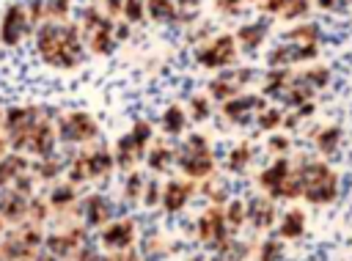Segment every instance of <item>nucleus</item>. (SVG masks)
<instances>
[{
	"label": "nucleus",
	"instance_id": "1",
	"mask_svg": "<svg viewBox=\"0 0 352 261\" xmlns=\"http://www.w3.org/2000/svg\"><path fill=\"white\" fill-rule=\"evenodd\" d=\"M36 49L55 69H74L85 58L80 22H44L36 30Z\"/></svg>",
	"mask_w": 352,
	"mask_h": 261
},
{
	"label": "nucleus",
	"instance_id": "2",
	"mask_svg": "<svg viewBox=\"0 0 352 261\" xmlns=\"http://www.w3.org/2000/svg\"><path fill=\"white\" fill-rule=\"evenodd\" d=\"M41 118L38 107H8L3 110V129L8 137V146L16 151H25L30 129L36 126V121Z\"/></svg>",
	"mask_w": 352,
	"mask_h": 261
},
{
	"label": "nucleus",
	"instance_id": "3",
	"mask_svg": "<svg viewBox=\"0 0 352 261\" xmlns=\"http://www.w3.org/2000/svg\"><path fill=\"white\" fill-rule=\"evenodd\" d=\"M96 135H99V124L94 121V115H88V113H82V110L66 113V115H60V121H58V137H60L63 143L77 146V143L94 140Z\"/></svg>",
	"mask_w": 352,
	"mask_h": 261
},
{
	"label": "nucleus",
	"instance_id": "4",
	"mask_svg": "<svg viewBox=\"0 0 352 261\" xmlns=\"http://www.w3.org/2000/svg\"><path fill=\"white\" fill-rule=\"evenodd\" d=\"M30 19H28V11H25V5H19V3H11L6 11H3V16H0V44L3 47H16V44H22V38L30 33Z\"/></svg>",
	"mask_w": 352,
	"mask_h": 261
},
{
	"label": "nucleus",
	"instance_id": "5",
	"mask_svg": "<svg viewBox=\"0 0 352 261\" xmlns=\"http://www.w3.org/2000/svg\"><path fill=\"white\" fill-rule=\"evenodd\" d=\"M234 55H236V38L228 36V33H223V36L212 38L209 44H204L195 52V60L204 69H223V66L234 63Z\"/></svg>",
	"mask_w": 352,
	"mask_h": 261
},
{
	"label": "nucleus",
	"instance_id": "6",
	"mask_svg": "<svg viewBox=\"0 0 352 261\" xmlns=\"http://www.w3.org/2000/svg\"><path fill=\"white\" fill-rule=\"evenodd\" d=\"M302 181V192L308 201H327L336 192V179L324 165H308L300 173Z\"/></svg>",
	"mask_w": 352,
	"mask_h": 261
},
{
	"label": "nucleus",
	"instance_id": "7",
	"mask_svg": "<svg viewBox=\"0 0 352 261\" xmlns=\"http://www.w3.org/2000/svg\"><path fill=\"white\" fill-rule=\"evenodd\" d=\"M198 239L206 245V247H220L226 242V234H228V223H226V214L220 206H209L201 217H198Z\"/></svg>",
	"mask_w": 352,
	"mask_h": 261
},
{
	"label": "nucleus",
	"instance_id": "8",
	"mask_svg": "<svg viewBox=\"0 0 352 261\" xmlns=\"http://www.w3.org/2000/svg\"><path fill=\"white\" fill-rule=\"evenodd\" d=\"M99 242L102 247H107L110 253H121V250H132V242H135V223L129 217H121V220H110L102 234H99Z\"/></svg>",
	"mask_w": 352,
	"mask_h": 261
},
{
	"label": "nucleus",
	"instance_id": "9",
	"mask_svg": "<svg viewBox=\"0 0 352 261\" xmlns=\"http://www.w3.org/2000/svg\"><path fill=\"white\" fill-rule=\"evenodd\" d=\"M85 242V225H69L66 231H52L44 236V247L47 253L58 256V258H69L74 250H80Z\"/></svg>",
	"mask_w": 352,
	"mask_h": 261
},
{
	"label": "nucleus",
	"instance_id": "10",
	"mask_svg": "<svg viewBox=\"0 0 352 261\" xmlns=\"http://www.w3.org/2000/svg\"><path fill=\"white\" fill-rule=\"evenodd\" d=\"M55 143H58V132H55V126H52L50 121L38 118L36 126L30 129V137H28L25 151L33 154L36 159H44V157H52V154H55Z\"/></svg>",
	"mask_w": 352,
	"mask_h": 261
},
{
	"label": "nucleus",
	"instance_id": "11",
	"mask_svg": "<svg viewBox=\"0 0 352 261\" xmlns=\"http://www.w3.org/2000/svg\"><path fill=\"white\" fill-rule=\"evenodd\" d=\"M192 190H195V184H192L190 179H170V181H165V187H162L160 206H162L168 214H176V212H182V209L187 206Z\"/></svg>",
	"mask_w": 352,
	"mask_h": 261
},
{
	"label": "nucleus",
	"instance_id": "12",
	"mask_svg": "<svg viewBox=\"0 0 352 261\" xmlns=\"http://www.w3.org/2000/svg\"><path fill=\"white\" fill-rule=\"evenodd\" d=\"M28 206H30V195H22L16 190H6L0 195V217L14 225L28 220Z\"/></svg>",
	"mask_w": 352,
	"mask_h": 261
},
{
	"label": "nucleus",
	"instance_id": "13",
	"mask_svg": "<svg viewBox=\"0 0 352 261\" xmlns=\"http://www.w3.org/2000/svg\"><path fill=\"white\" fill-rule=\"evenodd\" d=\"M176 165H179V170H182L190 181H201V179L212 176V170H214V159H212V154H204V157L176 154Z\"/></svg>",
	"mask_w": 352,
	"mask_h": 261
},
{
	"label": "nucleus",
	"instance_id": "14",
	"mask_svg": "<svg viewBox=\"0 0 352 261\" xmlns=\"http://www.w3.org/2000/svg\"><path fill=\"white\" fill-rule=\"evenodd\" d=\"M36 247H30L22 236H19V231L14 228L11 234H6L3 236V242H0V256L6 258V261H33L36 258Z\"/></svg>",
	"mask_w": 352,
	"mask_h": 261
},
{
	"label": "nucleus",
	"instance_id": "15",
	"mask_svg": "<svg viewBox=\"0 0 352 261\" xmlns=\"http://www.w3.org/2000/svg\"><path fill=\"white\" fill-rule=\"evenodd\" d=\"M113 19H104V25L102 27H96L94 33H88L85 36V44H88V49L94 52V55H110L113 49H116V36H113Z\"/></svg>",
	"mask_w": 352,
	"mask_h": 261
},
{
	"label": "nucleus",
	"instance_id": "16",
	"mask_svg": "<svg viewBox=\"0 0 352 261\" xmlns=\"http://www.w3.org/2000/svg\"><path fill=\"white\" fill-rule=\"evenodd\" d=\"M110 201L104 195H88L85 198V225L88 228H104L110 223Z\"/></svg>",
	"mask_w": 352,
	"mask_h": 261
},
{
	"label": "nucleus",
	"instance_id": "17",
	"mask_svg": "<svg viewBox=\"0 0 352 261\" xmlns=\"http://www.w3.org/2000/svg\"><path fill=\"white\" fill-rule=\"evenodd\" d=\"M250 107H261V99H256V96H239V93H236L234 99L223 102V115H226L228 121L242 124V121H248Z\"/></svg>",
	"mask_w": 352,
	"mask_h": 261
},
{
	"label": "nucleus",
	"instance_id": "18",
	"mask_svg": "<svg viewBox=\"0 0 352 261\" xmlns=\"http://www.w3.org/2000/svg\"><path fill=\"white\" fill-rule=\"evenodd\" d=\"M140 157H143V154H140V148L132 143L129 132H126V135H121V137L116 140V148H113L116 168H121V170H132V165H135Z\"/></svg>",
	"mask_w": 352,
	"mask_h": 261
},
{
	"label": "nucleus",
	"instance_id": "19",
	"mask_svg": "<svg viewBox=\"0 0 352 261\" xmlns=\"http://www.w3.org/2000/svg\"><path fill=\"white\" fill-rule=\"evenodd\" d=\"M85 165H88V176L91 179H102V176H110V170L116 168V159H113V151H104V148H96V151H88L82 154Z\"/></svg>",
	"mask_w": 352,
	"mask_h": 261
},
{
	"label": "nucleus",
	"instance_id": "20",
	"mask_svg": "<svg viewBox=\"0 0 352 261\" xmlns=\"http://www.w3.org/2000/svg\"><path fill=\"white\" fill-rule=\"evenodd\" d=\"M28 168H30V162L22 154H6L0 159V187L14 184V179L22 176V173H28Z\"/></svg>",
	"mask_w": 352,
	"mask_h": 261
},
{
	"label": "nucleus",
	"instance_id": "21",
	"mask_svg": "<svg viewBox=\"0 0 352 261\" xmlns=\"http://www.w3.org/2000/svg\"><path fill=\"white\" fill-rule=\"evenodd\" d=\"M187 121H190L187 110H184L182 104H170V107L162 110V121H160V126H162L165 135H182V132L187 129Z\"/></svg>",
	"mask_w": 352,
	"mask_h": 261
},
{
	"label": "nucleus",
	"instance_id": "22",
	"mask_svg": "<svg viewBox=\"0 0 352 261\" xmlns=\"http://www.w3.org/2000/svg\"><path fill=\"white\" fill-rule=\"evenodd\" d=\"M248 220H253L256 228H267L275 220V206L267 198H253L248 203Z\"/></svg>",
	"mask_w": 352,
	"mask_h": 261
},
{
	"label": "nucleus",
	"instance_id": "23",
	"mask_svg": "<svg viewBox=\"0 0 352 261\" xmlns=\"http://www.w3.org/2000/svg\"><path fill=\"white\" fill-rule=\"evenodd\" d=\"M47 203H50L52 209H58V212L74 206V203H77V187H74L72 181H60V184H55L52 192H50V198H47Z\"/></svg>",
	"mask_w": 352,
	"mask_h": 261
},
{
	"label": "nucleus",
	"instance_id": "24",
	"mask_svg": "<svg viewBox=\"0 0 352 261\" xmlns=\"http://www.w3.org/2000/svg\"><path fill=\"white\" fill-rule=\"evenodd\" d=\"M146 162L154 173H165L176 162V151H170L168 146H154V148L146 151Z\"/></svg>",
	"mask_w": 352,
	"mask_h": 261
},
{
	"label": "nucleus",
	"instance_id": "25",
	"mask_svg": "<svg viewBox=\"0 0 352 261\" xmlns=\"http://www.w3.org/2000/svg\"><path fill=\"white\" fill-rule=\"evenodd\" d=\"M146 16H151L154 22H173L176 0H146Z\"/></svg>",
	"mask_w": 352,
	"mask_h": 261
},
{
	"label": "nucleus",
	"instance_id": "26",
	"mask_svg": "<svg viewBox=\"0 0 352 261\" xmlns=\"http://www.w3.org/2000/svg\"><path fill=\"white\" fill-rule=\"evenodd\" d=\"M286 176H289V162H286V159H278L275 165H270V168L261 173V179H258V181H261V187H264V190H270V192H272V190H275Z\"/></svg>",
	"mask_w": 352,
	"mask_h": 261
},
{
	"label": "nucleus",
	"instance_id": "27",
	"mask_svg": "<svg viewBox=\"0 0 352 261\" xmlns=\"http://www.w3.org/2000/svg\"><path fill=\"white\" fill-rule=\"evenodd\" d=\"M206 88H209V96H212V99H220V102H228V99H234V96L239 93V88H236L231 80H226L223 74H220V77H214Z\"/></svg>",
	"mask_w": 352,
	"mask_h": 261
},
{
	"label": "nucleus",
	"instance_id": "28",
	"mask_svg": "<svg viewBox=\"0 0 352 261\" xmlns=\"http://www.w3.org/2000/svg\"><path fill=\"white\" fill-rule=\"evenodd\" d=\"M223 214H226V223H228V228L234 231V228H239V225L248 220V203H242L239 198H234V201H228V203H226Z\"/></svg>",
	"mask_w": 352,
	"mask_h": 261
},
{
	"label": "nucleus",
	"instance_id": "29",
	"mask_svg": "<svg viewBox=\"0 0 352 261\" xmlns=\"http://www.w3.org/2000/svg\"><path fill=\"white\" fill-rule=\"evenodd\" d=\"M261 38H264V25H256V22L242 25V27H239V33H236V41H239L242 47H248V49L258 47V44H261Z\"/></svg>",
	"mask_w": 352,
	"mask_h": 261
},
{
	"label": "nucleus",
	"instance_id": "30",
	"mask_svg": "<svg viewBox=\"0 0 352 261\" xmlns=\"http://www.w3.org/2000/svg\"><path fill=\"white\" fill-rule=\"evenodd\" d=\"M151 135H154V132H151V124H148V121H143V118H140V121H135V124H132V129H129V137H132V143L140 148V154H146V151H148Z\"/></svg>",
	"mask_w": 352,
	"mask_h": 261
},
{
	"label": "nucleus",
	"instance_id": "31",
	"mask_svg": "<svg viewBox=\"0 0 352 261\" xmlns=\"http://www.w3.org/2000/svg\"><path fill=\"white\" fill-rule=\"evenodd\" d=\"M60 159H55V157H44V159H36L33 162V176L36 179H44V181H52L58 173H60Z\"/></svg>",
	"mask_w": 352,
	"mask_h": 261
},
{
	"label": "nucleus",
	"instance_id": "32",
	"mask_svg": "<svg viewBox=\"0 0 352 261\" xmlns=\"http://www.w3.org/2000/svg\"><path fill=\"white\" fill-rule=\"evenodd\" d=\"M143 190H146V179H143V173L129 170L126 181H124V198H126L129 203H135V201L143 198Z\"/></svg>",
	"mask_w": 352,
	"mask_h": 261
},
{
	"label": "nucleus",
	"instance_id": "33",
	"mask_svg": "<svg viewBox=\"0 0 352 261\" xmlns=\"http://www.w3.org/2000/svg\"><path fill=\"white\" fill-rule=\"evenodd\" d=\"M165 253H168V247H165L160 234H148L143 239V258L146 261H160V258H165Z\"/></svg>",
	"mask_w": 352,
	"mask_h": 261
},
{
	"label": "nucleus",
	"instance_id": "34",
	"mask_svg": "<svg viewBox=\"0 0 352 261\" xmlns=\"http://www.w3.org/2000/svg\"><path fill=\"white\" fill-rule=\"evenodd\" d=\"M179 154H192V157H204V154H212V148H209V140L204 137V135H190V137H184V143H182V148H179Z\"/></svg>",
	"mask_w": 352,
	"mask_h": 261
},
{
	"label": "nucleus",
	"instance_id": "35",
	"mask_svg": "<svg viewBox=\"0 0 352 261\" xmlns=\"http://www.w3.org/2000/svg\"><path fill=\"white\" fill-rule=\"evenodd\" d=\"M72 11V0H44L47 22H63Z\"/></svg>",
	"mask_w": 352,
	"mask_h": 261
},
{
	"label": "nucleus",
	"instance_id": "36",
	"mask_svg": "<svg viewBox=\"0 0 352 261\" xmlns=\"http://www.w3.org/2000/svg\"><path fill=\"white\" fill-rule=\"evenodd\" d=\"M187 115L192 118V121H206L209 115H212V104H209V96H190V104H187Z\"/></svg>",
	"mask_w": 352,
	"mask_h": 261
},
{
	"label": "nucleus",
	"instance_id": "37",
	"mask_svg": "<svg viewBox=\"0 0 352 261\" xmlns=\"http://www.w3.org/2000/svg\"><path fill=\"white\" fill-rule=\"evenodd\" d=\"M121 14L126 16L129 25L143 22L146 19V0H124V11Z\"/></svg>",
	"mask_w": 352,
	"mask_h": 261
},
{
	"label": "nucleus",
	"instance_id": "38",
	"mask_svg": "<svg viewBox=\"0 0 352 261\" xmlns=\"http://www.w3.org/2000/svg\"><path fill=\"white\" fill-rule=\"evenodd\" d=\"M248 162H250V146H248V143L236 146V148L228 154V168H231L234 173H239V170H242Z\"/></svg>",
	"mask_w": 352,
	"mask_h": 261
},
{
	"label": "nucleus",
	"instance_id": "39",
	"mask_svg": "<svg viewBox=\"0 0 352 261\" xmlns=\"http://www.w3.org/2000/svg\"><path fill=\"white\" fill-rule=\"evenodd\" d=\"M91 176H88V165H85V159H82V154H77L74 159H72V165H69V181L77 187V184H82V181H88Z\"/></svg>",
	"mask_w": 352,
	"mask_h": 261
},
{
	"label": "nucleus",
	"instance_id": "40",
	"mask_svg": "<svg viewBox=\"0 0 352 261\" xmlns=\"http://www.w3.org/2000/svg\"><path fill=\"white\" fill-rule=\"evenodd\" d=\"M47 212H50V203H44L41 198H33V195H30V206H28V220H30V223H36V225H41V223L47 220Z\"/></svg>",
	"mask_w": 352,
	"mask_h": 261
},
{
	"label": "nucleus",
	"instance_id": "41",
	"mask_svg": "<svg viewBox=\"0 0 352 261\" xmlns=\"http://www.w3.org/2000/svg\"><path fill=\"white\" fill-rule=\"evenodd\" d=\"M302 228V214L300 212H289L280 223V236H297Z\"/></svg>",
	"mask_w": 352,
	"mask_h": 261
},
{
	"label": "nucleus",
	"instance_id": "42",
	"mask_svg": "<svg viewBox=\"0 0 352 261\" xmlns=\"http://www.w3.org/2000/svg\"><path fill=\"white\" fill-rule=\"evenodd\" d=\"M25 11H28L30 25H44V22H47V14H44V0H30V3L25 5Z\"/></svg>",
	"mask_w": 352,
	"mask_h": 261
},
{
	"label": "nucleus",
	"instance_id": "43",
	"mask_svg": "<svg viewBox=\"0 0 352 261\" xmlns=\"http://www.w3.org/2000/svg\"><path fill=\"white\" fill-rule=\"evenodd\" d=\"M160 198H162V187H160V181L154 179V181H146V190H143V203L146 206H157L160 203Z\"/></svg>",
	"mask_w": 352,
	"mask_h": 261
},
{
	"label": "nucleus",
	"instance_id": "44",
	"mask_svg": "<svg viewBox=\"0 0 352 261\" xmlns=\"http://www.w3.org/2000/svg\"><path fill=\"white\" fill-rule=\"evenodd\" d=\"M278 253H280V245H278L275 239H270V242H264V245H261L258 258H261V261H275V258H278Z\"/></svg>",
	"mask_w": 352,
	"mask_h": 261
},
{
	"label": "nucleus",
	"instance_id": "45",
	"mask_svg": "<svg viewBox=\"0 0 352 261\" xmlns=\"http://www.w3.org/2000/svg\"><path fill=\"white\" fill-rule=\"evenodd\" d=\"M99 261H143V258L135 250H121V253H110V256H104Z\"/></svg>",
	"mask_w": 352,
	"mask_h": 261
},
{
	"label": "nucleus",
	"instance_id": "46",
	"mask_svg": "<svg viewBox=\"0 0 352 261\" xmlns=\"http://www.w3.org/2000/svg\"><path fill=\"white\" fill-rule=\"evenodd\" d=\"M278 121H280L278 110H267V113H261V118H258V124H261L264 129H272V126H275Z\"/></svg>",
	"mask_w": 352,
	"mask_h": 261
},
{
	"label": "nucleus",
	"instance_id": "47",
	"mask_svg": "<svg viewBox=\"0 0 352 261\" xmlns=\"http://www.w3.org/2000/svg\"><path fill=\"white\" fill-rule=\"evenodd\" d=\"M129 22H116L113 25V36H116V41H126V36H129Z\"/></svg>",
	"mask_w": 352,
	"mask_h": 261
},
{
	"label": "nucleus",
	"instance_id": "48",
	"mask_svg": "<svg viewBox=\"0 0 352 261\" xmlns=\"http://www.w3.org/2000/svg\"><path fill=\"white\" fill-rule=\"evenodd\" d=\"M239 3H242V0H217V8L226 11V14H234V11L239 8Z\"/></svg>",
	"mask_w": 352,
	"mask_h": 261
},
{
	"label": "nucleus",
	"instance_id": "49",
	"mask_svg": "<svg viewBox=\"0 0 352 261\" xmlns=\"http://www.w3.org/2000/svg\"><path fill=\"white\" fill-rule=\"evenodd\" d=\"M198 5H201V0H176V8H182V11H198Z\"/></svg>",
	"mask_w": 352,
	"mask_h": 261
},
{
	"label": "nucleus",
	"instance_id": "50",
	"mask_svg": "<svg viewBox=\"0 0 352 261\" xmlns=\"http://www.w3.org/2000/svg\"><path fill=\"white\" fill-rule=\"evenodd\" d=\"M33 261H60V258H58V256H52V253H41V256L36 253V258H33Z\"/></svg>",
	"mask_w": 352,
	"mask_h": 261
},
{
	"label": "nucleus",
	"instance_id": "51",
	"mask_svg": "<svg viewBox=\"0 0 352 261\" xmlns=\"http://www.w3.org/2000/svg\"><path fill=\"white\" fill-rule=\"evenodd\" d=\"M212 261H228V258H212Z\"/></svg>",
	"mask_w": 352,
	"mask_h": 261
},
{
	"label": "nucleus",
	"instance_id": "52",
	"mask_svg": "<svg viewBox=\"0 0 352 261\" xmlns=\"http://www.w3.org/2000/svg\"><path fill=\"white\" fill-rule=\"evenodd\" d=\"M0 126H3V110H0Z\"/></svg>",
	"mask_w": 352,
	"mask_h": 261
},
{
	"label": "nucleus",
	"instance_id": "53",
	"mask_svg": "<svg viewBox=\"0 0 352 261\" xmlns=\"http://www.w3.org/2000/svg\"><path fill=\"white\" fill-rule=\"evenodd\" d=\"M0 231H3V217H0Z\"/></svg>",
	"mask_w": 352,
	"mask_h": 261
},
{
	"label": "nucleus",
	"instance_id": "54",
	"mask_svg": "<svg viewBox=\"0 0 352 261\" xmlns=\"http://www.w3.org/2000/svg\"><path fill=\"white\" fill-rule=\"evenodd\" d=\"M192 261H204V258H192Z\"/></svg>",
	"mask_w": 352,
	"mask_h": 261
},
{
	"label": "nucleus",
	"instance_id": "55",
	"mask_svg": "<svg viewBox=\"0 0 352 261\" xmlns=\"http://www.w3.org/2000/svg\"><path fill=\"white\" fill-rule=\"evenodd\" d=\"M0 261H6V258H3V256H0Z\"/></svg>",
	"mask_w": 352,
	"mask_h": 261
}]
</instances>
